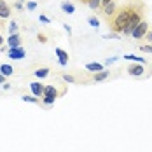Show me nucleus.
Returning a JSON list of instances; mask_svg holds the SVG:
<instances>
[{
  "label": "nucleus",
  "instance_id": "obj_1",
  "mask_svg": "<svg viewBox=\"0 0 152 152\" xmlns=\"http://www.w3.org/2000/svg\"><path fill=\"white\" fill-rule=\"evenodd\" d=\"M135 9H137V5H126V7H122L119 9L112 19H108V25H110V30L114 31V33H122L124 28L129 25V19H131V16L135 12Z\"/></svg>",
  "mask_w": 152,
  "mask_h": 152
},
{
  "label": "nucleus",
  "instance_id": "obj_2",
  "mask_svg": "<svg viewBox=\"0 0 152 152\" xmlns=\"http://www.w3.org/2000/svg\"><path fill=\"white\" fill-rule=\"evenodd\" d=\"M142 16H143V14H142V9H140V7L137 5L135 12H133V16H131V19H129V25H128V26L124 28V31H122V35H131V33H133V30H135V28L138 26V23L142 21Z\"/></svg>",
  "mask_w": 152,
  "mask_h": 152
},
{
  "label": "nucleus",
  "instance_id": "obj_3",
  "mask_svg": "<svg viewBox=\"0 0 152 152\" xmlns=\"http://www.w3.org/2000/svg\"><path fill=\"white\" fill-rule=\"evenodd\" d=\"M149 30H151V28H149L147 21H143V19H142V21L138 23V26L133 30L131 35H133V39H137V40H138V39H143V37L147 35V31H149Z\"/></svg>",
  "mask_w": 152,
  "mask_h": 152
},
{
  "label": "nucleus",
  "instance_id": "obj_4",
  "mask_svg": "<svg viewBox=\"0 0 152 152\" xmlns=\"http://www.w3.org/2000/svg\"><path fill=\"white\" fill-rule=\"evenodd\" d=\"M126 70H128V75H131V77H143V74H145L143 63H133Z\"/></svg>",
  "mask_w": 152,
  "mask_h": 152
},
{
  "label": "nucleus",
  "instance_id": "obj_5",
  "mask_svg": "<svg viewBox=\"0 0 152 152\" xmlns=\"http://www.w3.org/2000/svg\"><path fill=\"white\" fill-rule=\"evenodd\" d=\"M61 93H63V91H58V89H56V86L47 84V86H44V94H42V98H51V100H56Z\"/></svg>",
  "mask_w": 152,
  "mask_h": 152
},
{
  "label": "nucleus",
  "instance_id": "obj_6",
  "mask_svg": "<svg viewBox=\"0 0 152 152\" xmlns=\"http://www.w3.org/2000/svg\"><path fill=\"white\" fill-rule=\"evenodd\" d=\"M7 56H9L11 60H23V58L26 56V53H25L23 47H9Z\"/></svg>",
  "mask_w": 152,
  "mask_h": 152
},
{
  "label": "nucleus",
  "instance_id": "obj_7",
  "mask_svg": "<svg viewBox=\"0 0 152 152\" xmlns=\"http://www.w3.org/2000/svg\"><path fill=\"white\" fill-rule=\"evenodd\" d=\"M54 53H56V56H58V61H60L61 66H66V65H68V53H66L65 49H61V47H56Z\"/></svg>",
  "mask_w": 152,
  "mask_h": 152
},
{
  "label": "nucleus",
  "instance_id": "obj_8",
  "mask_svg": "<svg viewBox=\"0 0 152 152\" xmlns=\"http://www.w3.org/2000/svg\"><path fill=\"white\" fill-rule=\"evenodd\" d=\"M30 89H31V94H35V96H42L44 94V84H40V82H37V80H33L30 82Z\"/></svg>",
  "mask_w": 152,
  "mask_h": 152
},
{
  "label": "nucleus",
  "instance_id": "obj_9",
  "mask_svg": "<svg viewBox=\"0 0 152 152\" xmlns=\"http://www.w3.org/2000/svg\"><path fill=\"white\" fill-rule=\"evenodd\" d=\"M11 16V5L5 0H0V19H7Z\"/></svg>",
  "mask_w": 152,
  "mask_h": 152
},
{
  "label": "nucleus",
  "instance_id": "obj_10",
  "mask_svg": "<svg viewBox=\"0 0 152 152\" xmlns=\"http://www.w3.org/2000/svg\"><path fill=\"white\" fill-rule=\"evenodd\" d=\"M5 42H7V46H9V47H21V39H19V35H18V33L9 35V39H7Z\"/></svg>",
  "mask_w": 152,
  "mask_h": 152
},
{
  "label": "nucleus",
  "instance_id": "obj_11",
  "mask_svg": "<svg viewBox=\"0 0 152 152\" xmlns=\"http://www.w3.org/2000/svg\"><path fill=\"white\" fill-rule=\"evenodd\" d=\"M86 70L91 72V74H96V72H102V70H105V68H103L102 63H94V61H93V63H88V65H86Z\"/></svg>",
  "mask_w": 152,
  "mask_h": 152
},
{
  "label": "nucleus",
  "instance_id": "obj_12",
  "mask_svg": "<svg viewBox=\"0 0 152 152\" xmlns=\"http://www.w3.org/2000/svg\"><path fill=\"white\" fill-rule=\"evenodd\" d=\"M0 74L5 77H11L14 74V68H12V65H7V63H2L0 65Z\"/></svg>",
  "mask_w": 152,
  "mask_h": 152
},
{
  "label": "nucleus",
  "instance_id": "obj_13",
  "mask_svg": "<svg viewBox=\"0 0 152 152\" xmlns=\"http://www.w3.org/2000/svg\"><path fill=\"white\" fill-rule=\"evenodd\" d=\"M108 75H110V72H108V70H102V72L93 74V80H94V82H102V80L108 79Z\"/></svg>",
  "mask_w": 152,
  "mask_h": 152
},
{
  "label": "nucleus",
  "instance_id": "obj_14",
  "mask_svg": "<svg viewBox=\"0 0 152 152\" xmlns=\"http://www.w3.org/2000/svg\"><path fill=\"white\" fill-rule=\"evenodd\" d=\"M103 14L107 16V19H110V14H115V4H114V2L103 5Z\"/></svg>",
  "mask_w": 152,
  "mask_h": 152
},
{
  "label": "nucleus",
  "instance_id": "obj_15",
  "mask_svg": "<svg viewBox=\"0 0 152 152\" xmlns=\"http://www.w3.org/2000/svg\"><path fill=\"white\" fill-rule=\"evenodd\" d=\"M21 100L26 102V103H40V102H42V98H39V96H35V94H23Z\"/></svg>",
  "mask_w": 152,
  "mask_h": 152
},
{
  "label": "nucleus",
  "instance_id": "obj_16",
  "mask_svg": "<svg viewBox=\"0 0 152 152\" xmlns=\"http://www.w3.org/2000/svg\"><path fill=\"white\" fill-rule=\"evenodd\" d=\"M61 11H63L65 14H74V12H75V7H74V4H70V2H63V4H61Z\"/></svg>",
  "mask_w": 152,
  "mask_h": 152
},
{
  "label": "nucleus",
  "instance_id": "obj_17",
  "mask_svg": "<svg viewBox=\"0 0 152 152\" xmlns=\"http://www.w3.org/2000/svg\"><path fill=\"white\" fill-rule=\"evenodd\" d=\"M49 72H51V70H49L47 66H40L39 70H35V77H37V79H46V77L49 75Z\"/></svg>",
  "mask_w": 152,
  "mask_h": 152
},
{
  "label": "nucleus",
  "instance_id": "obj_18",
  "mask_svg": "<svg viewBox=\"0 0 152 152\" xmlns=\"http://www.w3.org/2000/svg\"><path fill=\"white\" fill-rule=\"evenodd\" d=\"M124 60H131V61H135V63H145V58H142V56H135V54H126Z\"/></svg>",
  "mask_w": 152,
  "mask_h": 152
},
{
  "label": "nucleus",
  "instance_id": "obj_19",
  "mask_svg": "<svg viewBox=\"0 0 152 152\" xmlns=\"http://www.w3.org/2000/svg\"><path fill=\"white\" fill-rule=\"evenodd\" d=\"M88 5L91 7L93 11H96V9L102 7V0H88Z\"/></svg>",
  "mask_w": 152,
  "mask_h": 152
},
{
  "label": "nucleus",
  "instance_id": "obj_20",
  "mask_svg": "<svg viewBox=\"0 0 152 152\" xmlns=\"http://www.w3.org/2000/svg\"><path fill=\"white\" fill-rule=\"evenodd\" d=\"M7 31H9V35H14V33H18V23H16V21H11V23H9V28H7Z\"/></svg>",
  "mask_w": 152,
  "mask_h": 152
},
{
  "label": "nucleus",
  "instance_id": "obj_21",
  "mask_svg": "<svg viewBox=\"0 0 152 152\" xmlns=\"http://www.w3.org/2000/svg\"><path fill=\"white\" fill-rule=\"evenodd\" d=\"M88 23L91 25L93 28H98V26H100V19H98V18H94V16H89V19H88Z\"/></svg>",
  "mask_w": 152,
  "mask_h": 152
},
{
  "label": "nucleus",
  "instance_id": "obj_22",
  "mask_svg": "<svg viewBox=\"0 0 152 152\" xmlns=\"http://www.w3.org/2000/svg\"><path fill=\"white\" fill-rule=\"evenodd\" d=\"M63 80H65V82H72V84H74V82H75V77H74V75H68V74H65V75H63Z\"/></svg>",
  "mask_w": 152,
  "mask_h": 152
},
{
  "label": "nucleus",
  "instance_id": "obj_23",
  "mask_svg": "<svg viewBox=\"0 0 152 152\" xmlns=\"http://www.w3.org/2000/svg\"><path fill=\"white\" fill-rule=\"evenodd\" d=\"M39 19H40V21H42L44 25H49V23H51V19H49L47 16H44V14H40V16H39Z\"/></svg>",
  "mask_w": 152,
  "mask_h": 152
},
{
  "label": "nucleus",
  "instance_id": "obj_24",
  "mask_svg": "<svg viewBox=\"0 0 152 152\" xmlns=\"http://www.w3.org/2000/svg\"><path fill=\"white\" fill-rule=\"evenodd\" d=\"M26 9H28V11H35V9H37V4H35V2H28V4H26Z\"/></svg>",
  "mask_w": 152,
  "mask_h": 152
},
{
  "label": "nucleus",
  "instance_id": "obj_25",
  "mask_svg": "<svg viewBox=\"0 0 152 152\" xmlns=\"http://www.w3.org/2000/svg\"><path fill=\"white\" fill-rule=\"evenodd\" d=\"M140 51H143V53H152V44L151 46H140Z\"/></svg>",
  "mask_w": 152,
  "mask_h": 152
},
{
  "label": "nucleus",
  "instance_id": "obj_26",
  "mask_svg": "<svg viewBox=\"0 0 152 152\" xmlns=\"http://www.w3.org/2000/svg\"><path fill=\"white\" fill-rule=\"evenodd\" d=\"M117 60H119V58H108V60L105 61V65H112V63H115Z\"/></svg>",
  "mask_w": 152,
  "mask_h": 152
},
{
  "label": "nucleus",
  "instance_id": "obj_27",
  "mask_svg": "<svg viewBox=\"0 0 152 152\" xmlns=\"http://www.w3.org/2000/svg\"><path fill=\"white\" fill-rule=\"evenodd\" d=\"M39 40H40V42H46V40H47V37L44 35V33H39Z\"/></svg>",
  "mask_w": 152,
  "mask_h": 152
},
{
  "label": "nucleus",
  "instance_id": "obj_28",
  "mask_svg": "<svg viewBox=\"0 0 152 152\" xmlns=\"http://www.w3.org/2000/svg\"><path fill=\"white\" fill-rule=\"evenodd\" d=\"M14 9L21 11V9H23V4H21V2H16V4H14Z\"/></svg>",
  "mask_w": 152,
  "mask_h": 152
},
{
  "label": "nucleus",
  "instance_id": "obj_29",
  "mask_svg": "<svg viewBox=\"0 0 152 152\" xmlns=\"http://www.w3.org/2000/svg\"><path fill=\"white\" fill-rule=\"evenodd\" d=\"M145 37H147V40H149V42H152V30L147 31V35H145Z\"/></svg>",
  "mask_w": 152,
  "mask_h": 152
},
{
  "label": "nucleus",
  "instance_id": "obj_30",
  "mask_svg": "<svg viewBox=\"0 0 152 152\" xmlns=\"http://www.w3.org/2000/svg\"><path fill=\"white\" fill-rule=\"evenodd\" d=\"M63 28H65V30H66V33H68V35H70V33H72V28H70V26H68V25H63Z\"/></svg>",
  "mask_w": 152,
  "mask_h": 152
},
{
  "label": "nucleus",
  "instance_id": "obj_31",
  "mask_svg": "<svg viewBox=\"0 0 152 152\" xmlns=\"http://www.w3.org/2000/svg\"><path fill=\"white\" fill-rule=\"evenodd\" d=\"M5 79H7V77H5V75H2V74H0V86H2V84H5Z\"/></svg>",
  "mask_w": 152,
  "mask_h": 152
},
{
  "label": "nucleus",
  "instance_id": "obj_32",
  "mask_svg": "<svg viewBox=\"0 0 152 152\" xmlns=\"http://www.w3.org/2000/svg\"><path fill=\"white\" fill-rule=\"evenodd\" d=\"M110 2H114V0H102V7L107 5V4H110Z\"/></svg>",
  "mask_w": 152,
  "mask_h": 152
},
{
  "label": "nucleus",
  "instance_id": "obj_33",
  "mask_svg": "<svg viewBox=\"0 0 152 152\" xmlns=\"http://www.w3.org/2000/svg\"><path fill=\"white\" fill-rule=\"evenodd\" d=\"M4 42H5V40H4V37L0 35V47H2V44H4Z\"/></svg>",
  "mask_w": 152,
  "mask_h": 152
},
{
  "label": "nucleus",
  "instance_id": "obj_34",
  "mask_svg": "<svg viewBox=\"0 0 152 152\" xmlns=\"http://www.w3.org/2000/svg\"><path fill=\"white\" fill-rule=\"evenodd\" d=\"M18 2H25V0H18Z\"/></svg>",
  "mask_w": 152,
  "mask_h": 152
},
{
  "label": "nucleus",
  "instance_id": "obj_35",
  "mask_svg": "<svg viewBox=\"0 0 152 152\" xmlns=\"http://www.w3.org/2000/svg\"><path fill=\"white\" fill-rule=\"evenodd\" d=\"M82 2H88V0H82Z\"/></svg>",
  "mask_w": 152,
  "mask_h": 152
}]
</instances>
